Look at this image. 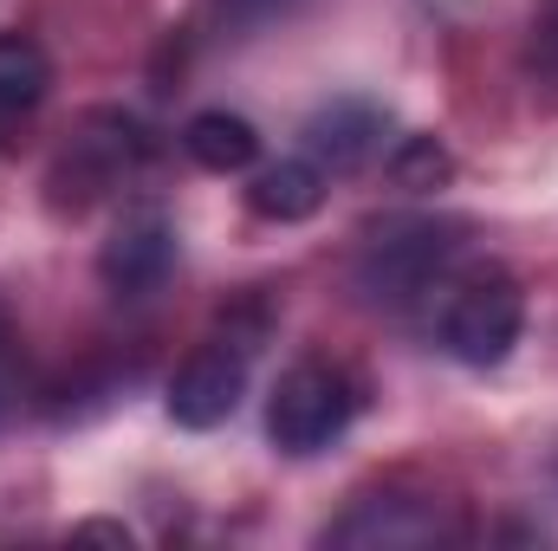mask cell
<instances>
[{"instance_id": "cell-10", "label": "cell", "mask_w": 558, "mask_h": 551, "mask_svg": "<svg viewBox=\"0 0 558 551\" xmlns=\"http://www.w3.org/2000/svg\"><path fill=\"white\" fill-rule=\"evenodd\" d=\"M228 20H241V26H260V20H274V13H286L292 0H215Z\"/></svg>"}, {"instance_id": "cell-11", "label": "cell", "mask_w": 558, "mask_h": 551, "mask_svg": "<svg viewBox=\"0 0 558 551\" xmlns=\"http://www.w3.org/2000/svg\"><path fill=\"white\" fill-rule=\"evenodd\" d=\"M7 357H13V325L0 311V409H7Z\"/></svg>"}, {"instance_id": "cell-3", "label": "cell", "mask_w": 558, "mask_h": 551, "mask_svg": "<svg viewBox=\"0 0 558 551\" xmlns=\"http://www.w3.org/2000/svg\"><path fill=\"white\" fill-rule=\"evenodd\" d=\"M247 396V344H202L169 377V415L182 428H221Z\"/></svg>"}, {"instance_id": "cell-6", "label": "cell", "mask_w": 558, "mask_h": 551, "mask_svg": "<svg viewBox=\"0 0 558 551\" xmlns=\"http://www.w3.org/2000/svg\"><path fill=\"white\" fill-rule=\"evenodd\" d=\"M247 208H254L260 221H279V228L312 221V215L325 208V169H318L312 156H286V162H274V169L254 175Z\"/></svg>"}, {"instance_id": "cell-7", "label": "cell", "mask_w": 558, "mask_h": 551, "mask_svg": "<svg viewBox=\"0 0 558 551\" xmlns=\"http://www.w3.org/2000/svg\"><path fill=\"white\" fill-rule=\"evenodd\" d=\"M182 149H189L202 169H215V175H241V169H254V156H260V131H254L247 118H234V111H195L189 131H182Z\"/></svg>"}, {"instance_id": "cell-9", "label": "cell", "mask_w": 558, "mask_h": 551, "mask_svg": "<svg viewBox=\"0 0 558 551\" xmlns=\"http://www.w3.org/2000/svg\"><path fill=\"white\" fill-rule=\"evenodd\" d=\"M390 182L403 195H428V188H448L454 182V156L435 137H403L390 149Z\"/></svg>"}, {"instance_id": "cell-4", "label": "cell", "mask_w": 558, "mask_h": 551, "mask_svg": "<svg viewBox=\"0 0 558 551\" xmlns=\"http://www.w3.org/2000/svg\"><path fill=\"white\" fill-rule=\"evenodd\" d=\"M169 267H175V228H169L156 208L124 215L118 234H111L105 254H98V279H105L118 298H143V292H156V285L169 279Z\"/></svg>"}, {"instance_id": "cell-1", "label": "cell", "mask_w": 558, "mask_h": 551, "mask_svg": "<svg viewBox=\"0 0 558 551\" xmlns=\"http://www.w3.org/2000/svg\"><path fill=\"white\" fill-rule=\"evenodd\" d=\"M520 325H526V298L513 273L500 267H474L468 279L448 285V305H441V351L468 370H494L513 357L520 344Z\"/></svg>"}, {"instance_id": "cell-5", "label": "cell", "mask_w": 558, "mask_h": 551, "mask_svg": "<svg viewBox=\"0 0 558 551\" xmlns=\"http://www.w3.org/2000/svg\"><path fill=\"white\" fill-rule=\"evenodd\" d=\"M384 111L377 105H364V98H338V105H325L312 124H305V156L325 169V175H351V169H364L377 149H384Z\"/></svg>"}, {"instance_id": "cell-12", "label": "cell", "mask_w": 558, "mask_h": 551, "mask_svg": "<svg viewBox=\"0 0 558 551\" xmlns=\"http://www.w3.org/2000/svg\"><path fill=\"white\" fill-rule=\"evenodd\" d=\"M78 539H118V546H131V532H124V526H105V519H92V526H78Z\"/></svg>"}, {"instance_id": "cell-8", "label": "cell", "mask_w": 558, "mask_h": 551, "mask_svg": "<svg viewBox=\"0 0 558 551\" xmlns=\"http://www.w3.org/2000/svg\"><path fill=\"white\" fill-rule=\"evenodd\" d=\"M52 85V59L39 52V39L26 33H0V105L7 111H33Z\"/></svg>"}, {"instance_id": "cell-2", "label": "cell", "mask_w": 558, "mask_h": 551, "mask_svg": "<svg viewBox=\"0 0 558 551\" xmlns=\"http://www.w3.org/2000/svg\"><path fill=\"white\" fill-rule=\"evenodd\" d=\"M351 415H357L351 377L338 364L305 357V364H292L279 377L274 396H267V434H274L279 454H318V448H331L351 428Z\"/></svg>"}]
</instances>
